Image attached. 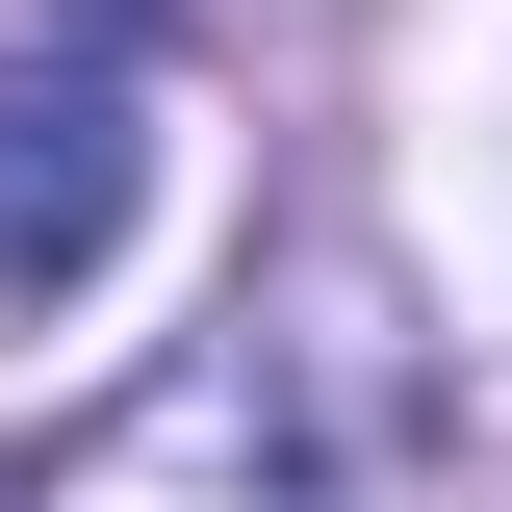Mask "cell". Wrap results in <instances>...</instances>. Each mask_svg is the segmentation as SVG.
<instances>
[{
  "mask_svg": "<svg viewBox=\"0 0 512 512\" xmlns=\"http://www.w3.org/2000/svg\"><path fill=\"white\" fill-rule=\"evenodd\" d=\"M52 512H436V333L359 231L256 256L180 359L52 461Z\"/></svg>",
  "mask_w": 512,
  "mask_h": 512,
  "instance_id": "1",
  "label": "cell"
},
{
  "mask_svg": "<svg viewBox=\"0 0 512 512\" xmlns=\"http://www.w3.org/2000/svg\"><path fill=\"white\" fill-rule=\"evenodd\" d=\"M128 180H154L128 52H0V308H77L128 256Z\"/></svg>",
  "mask_w": 512,
  "mask_h": 512,
  "instance_id": "2",
  "label": "cell"
}]
</instances>
